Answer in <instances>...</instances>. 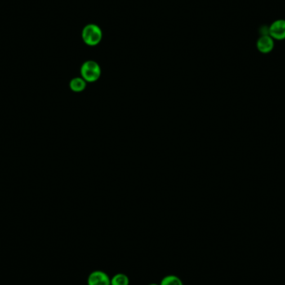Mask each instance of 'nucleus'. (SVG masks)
<instances>
[{
    "label": "nucleus",
    "instance_id": "f257e3e1",
    "mask_svg": "<svg viewBox=\"0 0 285 285\" xmlns=\"http://www.w3.org/2000/svg\"><path fill=\"white\" fill-rule=\"evenodd\" d=\"M83 41L89 46H96L101 42L103 32L97 24H87L82 31Z\"/></svg>",
    "mask_w": 285,
    "mask_h": 285
},
{
    "label": "nucleus",
    "instance_id": "f03ea898",
    "mask_svg": "<svg viewBox=\"0 0 285 285\" xmlns=\"http://www.w3.org/2000/svg\"><path fill=\"white\" fill-rule=\"evenodd\" d=\"M81 76L86 82L94 83L101 76V68L99 64L93 60H89L83 64L80 69Z\"/></svg>",
    "mask_w": 285,
    "mask_h": 285
},
{
    "label": "nucleus",
    "instance_id": "7ed1b4c3",
    "mask_svg": "<svg viewBox=\"0 0 285 285\" xmlns=\"http://www.w3.org/2000/svg\"><path fill=\"white\" fill-rule=\"evenodd\" d=\"M269 36L273 40H285V19H276L269 25Z\"/></svg>",
    "mask_w": 285,
    "mask_h": 285
},
{
    "label": "nucleus",
    "instance_id": "20e7f679",
    "mask_svg": "<svg viewBox=\"0 0 285 285\" xmlns=\"http://www.w3.org/2000/svg\"><path fill=\"white\" fill-rule=\"evenodd\" d=\"M88 285H111V278L100 270L92 272L88 277Z\"/></svg>",
    "mask_w": 285,
    "mask_h": 285
},
{
    "label": "nucleus",
    "instance_id": "39448f33",
    "mask_svg": "<svg viewBox=\"0 0 285 285\" xmlns=\"http://www.w3.org/2000/svg\"><path fill=\"white\" fill-rule=\"evenodd\" d=\"M274 45H275L274 40L271 36L262 35L258 38L257 42H256V48L259 53L267 55L273 51L274 49Z\"/></svg>",
    "mask_w": 285,
    "mask_h": 285
},
{
    "label": "nucleus",
    "instance_id": "423d86ee",
    "mask_svg": "<svg viewBox=\"0 0 285 285\" xmlns=\"http://www.w3.org/2000/svg\"><path fill=\"white\" fill-rule=\"evenodd\" d=\"M86 81L81 77H77L73 78L69 83V87L73 92L80 93L85 90L86 88Z\"/></svg>",
    "mask_w": 285,
    "mask_h": 285
},
{
    "label": "nucleus",
    "instance_id": "0eeeda50",
    "mask_svg": "<svg viewBox=\"0 0 285 285\" xmlns=\"http://www.w3.org/2000/svg\"><path fill=\"white\" fill-rule=\"evenodd\" d=\"M111 285H130V278L125 273H117L111 278Z\"/></svg>",
    "mask_w": 285,
    "mask_h": 285
},
{
    "label": "nucleus",
    "instance_id": "6e6552de",
    "mask_svg": "<svg viewBox=\"0 0 285 285\" xmlns=\"http://www.w3.org/2000/svg\"><path fill=\"white\" fill-rule=\"evenodd\" d=\"M159 285H184V283L178 276L167 275L162 279Z\"/></svg>",
    "mask_w": 285,
    "mask_h": 285
},
{
    "label": "nucleus",
    "instance_id": "1a4fd4ad",
    "mask_svg": "<svg viewBox=\"0 0 285 285\" xmlns=\"http://www.w3.org/2000/svg\"><path fill=\"white\" fill-rule=\"evenodd\" d=\"M149 285H159V284H157V283H150V284Z\"/></svg>",
    "mask_w": 285,
    "mask_h": 285
}]
</instances>
